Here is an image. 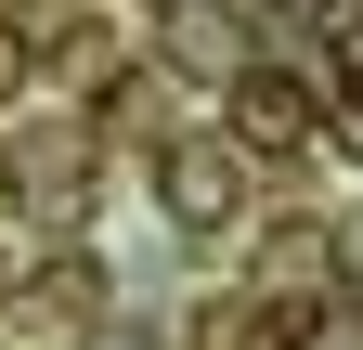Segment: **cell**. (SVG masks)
<instances>
[{
    "instance_id": "1",
    "label": "cell",
    "mask_w": 363,
    "mask_h": 350,
    "mask_svg": "<svg viewBox=\"0 0 363 350\" xmlns=\"http://www.w3.org/2000/svg\"><path fill=\"white\" fill-rule=\"evenodd\" d=\"M234 143H247V156H298V143H311L298 78H234Z\"/></svg>"
},
{
    "instance_id": "4",
    "label": "cell",
    "mask_w": 363,
    "mask_h": 350,
    "mask_svg": "<svg viewBox=\"0 0 363 350\" xmlns=\"http://www.w3.org/2000/svg\"><path fill=\"white\" fill-rule=\"evenodd\" d=\"M91 350H143V337H130V324H104V337H91Z\"/></svg>"
},
{
    "instance_id": "3",
    "label": "cell",
    "mask_w": 363,
    "mask_h": 350,
    "mask_svg": "<svg viewBox=\"0 0 363 350\" xmlns=\"http://www.w3.org/2000/svg\"><path fill=\"white\" fill-rule=\"evenodd\" d=\"M337 273H350V286H363V221H350V234H337Z\"/></svg>"
},
{
    "instance_id": "2",
    "label": "cell",
    "mask_w": 363,
    "mask_h": 350,
    "mask_svg": "<svg viewBox=\"0 0 363 350\" xmlns=\"http://www.w3.org/2000/svg\"><path fill=\"white\" fill-rule=\"evenodd\" d=\"M156 182H169V208H182V221H234V156H220V143H169V169H156Z\"/></svg>"
}]
</instances>
